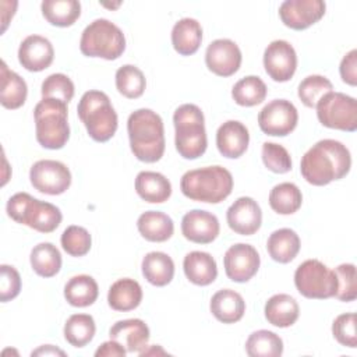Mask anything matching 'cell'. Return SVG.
<instances>
[{"mask_svg": "<svg viewBox=\"0 0 357 357\" xmlns=\"http://www.w3.org/2000/svg\"><path fill=\"white\" fill-rule=\"evenodd\" d=\"M333 91V85L332 82L324 77V75H318V74H312L305 77L300 85H298V91L297 95L300 98V100L303 102L304 106L307 107H315L317 103L329 92Z\"/></svg>", "mask_w": 357, "mask_h": 357, "instance_id": "40", "label": "cell"}, {"mask_svg": "<svg viewBox=\"0 0 357 357\" xmlns=\"http://www.w3.org/2000/svg\"><path fill=\"white\" fill-rule=\"evenodd\" d=\"M31 356H66V353L63 350H60L56 346L52 344H43L39 349L33 350L31 353Z\"/></svg>", "mask_w": 357, "mask_h": 357, "instance_id": "49", "label": "cell"}, {"mask_svg": "<svg viewBox=\"0 0 357 357\" xmlns=\"http://www.w3.org/2000/svg\"><path fill=\"white\" fill-rule=\"evenodd\" d=\"M139 234L152 243L167 241L174 233V223L169 215L160 211H146L137 220Z\"/></svg>", "mask_w": 357, "mask_h": 357, "instance_id": "27", "label": "cell"}, {"mask_svg": "<svg viewBox=\"0 0 357 357\" xmlns=\"http://www.w3.org/2000/svg\"><path fill=\"white\" fill-rule=\"evenodd\" d=\"M337 289L335 297L339 301L350 303L357 298V276L354 264H340L335 268Z\"/></svg>", "mask_w": 357, "mask_h": 357, "instance_id": "44", "label": "cell"}, {"mask_svg": "<svg viewBox=\"0 0 357 357\" xmlns=\"http://www.w3.org/2000/svg\"><path fill=\"white\" fill-rule=\"evenodd\" d=\"M110 339L119 342L127 353H141L149 342L148 325L139 318L117 321L109 331Z\"/></svg>", "mask_w": 357, "mask_h": 357, "instance_id": "21", "label": "cell"}, {"mask_svg": "<svg viewBox=\"0 0 357 357\" xmlns=\"http://www.w3.org/2000/svg\"><path fill=\"white\" fill-rule=\"evenodd\" d=\"M33 272L42 278H53L61 269V254L52 243L36 244L29 255Z\"/></svg>", "mask_w": 357, "mask_h": 357, "instance_id": "34", "label": "cell"}, {"mask_svg": "<svg viewBox=\"0 0 357 357\" xmlns=\"http://www.w3.org/2000/svg\"><path fill=\"white\" fill-rule=\"evenodd\" d=\"M127 350L116 340L103 342L95 351V357H124Z\"/></svg>", "mask_w": 357, "mask_h": 357, "instance_id": "48", "label": "cell"}, {"mask_svg": "<svg viewBox=\"0 0 357 357\" xmlns=\"http://www.w3.org/2000/svg\"><path fill=\"white\" fill-rule=\"evenodd\" d=\"M127 132L134 156L145 163L162 159L166 148L162 117L151 109H138L128 116Z\"/></svg>", "mask_w": 357, "mask_h": 357, "instance_id": "2", "label": "cell"}, {"mask_svg": "<svg viewBox=\"0 0 357 357\" xmlns=\"http://www.w3.org/2000/svg\"><path fill=\"white\" fill-rule=\"evenodd\" d=\"M141 269L144 278L151 284L158 287L169 284L174 276V262L166 252L162 251L148 252L142 258Z\"/></svg>", "mask_w": 357, "mask_h": 357, "instance_id": "31", "label": "cell"}, {"mask_svg": "<svg viewBox=\"0 0 357 357\" xmlns=\"http://www.w3.org/2000/svg\"><path fill=\"white\" fill-rule=\"evenodd\" d=\"M245 353L250 357H279L283 353V340L272 331L259 329L248 336Z\"/></svg>", "mask_w": 357, "mask_h": 357, "instance_id": "37", "label": "cell"}, {"mask_svg": "<svg viewBox=\"0 0 357 357\" xmlns=\"http://www.w3.org/2000/svg\"><path fill=\"white\" fill-rule=\"evenodd\" d=\"M95 332L96 325L89 314H73L64 324V339L74 347L86 346Z\"/></svg>", "mask_w": 357, "mask_h": 357, "instance_id": "38", "label": "cell"}, {"mask_svg": "<svg viewBox=\"0 0 357 357\" xmlns=\"http://www.w3.org/2000/svg\"><path fill=\"white\" fill-rule=\"evenodd\" d=\"M356 314L344 312L335 318L332 324L333 337L346 347H357V332H356Z\"/></svg>", "mask_w": 357, "mask_h": 357, "instance_id": "45", "label": "cell"}, {"mask_svg": "<svg viewBox=\"0 0 357 357\" xmlns=\"http://www.w3.org/2000/svg\"><path fill=\"white\" fill-rule=\"evenodd\" d=\"M301 247V241L298 234L287 227L278 229L268 237L266 250L269 257L279 264L291 262Z\"/></svg>", "mask_w": 357, "mask_h": 357, "instance_id": "30", "label": "cell"}, {"mask_svg": "<svg viewBox=\"0 0 357 357\" xmlns=\"http://www.w3.org/2000/svg\"><path fill=\"white\" fill-rule=\"evenodd\" d=\"M250 144L248 128L237 120L225 121L216 131V146L222 156L237 159L243 156Z\"/></svg>", "mask_w": 357, "mask_h": 357, "instance_id": "20", "label": "cell"}, {"mask_svg": "<svg viewBox=\"0 0 357 357\" xmlns=\"http://www.w3.org/2000/svg\"><path fill=\"white\" fill-rule=\"evenodd\" d=\"M183 269L187 279L197 286H208L218 276V265L209 252L191 251L184 257Z\"/></svg>", "mask_w": 357, "mask_h": 357, "instance_id": "23", "label": "cell"}, {"mask_svg": "<svg viewBox=\"0 0 357 357\" xmlns=\"http://www.w3.org/2000/svg\"><path fill=\"white\" fill-rule=\"evenodd\" d=\"M79 50L88 57L116 60L126 50V36L116 24L98 18L82 31Z\"/></svg>", "mask_w": 357, "mask_h": 357, "instance_id": "8", "label": "cell"}, {"mask_svg": "<svg viewBox=\"0 0 357 357\" xmlns=\"http://www.w3.org/2000/svg\"><path fill=\"white\" fill-rule=\"evenodd\" d=\"M28 95L26 82L21 75L11 71L6 61H1L0 67V103L6 109H18L21 107Z\"/></svg>", "mask_w": 357, "mask_h": 357, "instance_id": "26", "label": "cell"}, {"mask_svg": "<svg viewBox=\"0 0 357 357\" xmlns=\"http://www.w3.org/2000/svg\"><path fill=\"white\" fill-rule=\"evenodd\" d=\"M116 88L124 98L137 99L145 92V75L138 67L132 64H124L116 71Z\"/></svg>", "mask_w": 357, "mask_h": 357, "instance_id": "39", "label": "cell"}, {"mask_svg": "<svg viewBox=\"0 0 357 357\" xmlns=\"http://www.w3.org/2000/svg\"><path fill=\"white\" fill-rule=\"evenodd\" d=\"M226 220L234 233L251 236L261 227L262 211L258 202L251 197H240L229 206Z\"/></svg>", "mask_w": 357, "mask_h": 357, "instance_id": "17", "label": "cell"}, {"mask_svg": "<svg viewBox=\"0 0 357 357\" xmlns=\"http://www.w3.org/2000/svg\"><path fill=\"white\" fill-rule=\"evenodd\" d=\"M266 85L257 75H247L238 79L231 88L233 100L244 107H251L262 103L266 98Z\"/></svg>", "mask_w": 357, "mask_h": 357, "instance_id": "35", "label": "cell"}, {"mask_svg": "<svg viewBox=\"0 0 357 357\" xmlns=\"http://www.w3.org/2000/svg\"><path fill=\"white\" fill-rule=\"evenodd\" d=\"M135 191L145 202L163 204L172 195V184L162 173L144 170L135 177Z\"/></svg>", "mask_w": 357, "mask_h": 357, "instance_id": "24", "label": "cell"}, {"mask_svg": "<svg viewBox=\"0 0 357 357\" xmlns=\"http://www.w3.org/2000/svg\"><path fill=\"white\" fill-rule=\"evenodd\" d=\"M142 301L141 284L131 279L123 278L116 280L107 291V303L114 311H131L135 310Z\"/></svg>", "mask_w": 357, "mask_h": 357, "instance_id": "28", "label": "cell"}, {"mask_svg": "<svg viewBox=\"0 0 357 357\" xmlns=\"http://www.w3.org/2000/svg\"><path fill=\"white\" fill-rule=\"evenodd\" d=\"M99 296V287L96 280L89 275L73 276L64 286V297L73 307L92 305Z\"/></svg>", "mask_w": 357, "mask_h": 357, "instance_id": "32", "label": "cell"}, {"mask_svg": "<svg viewBox=\"0 0 357 357\" xmlns=\"http://www.w3.org/2000/svg\"><path fill=\"white\" fill-rule=\"evenodd\" d=\"M173 124L176 130L174 145L184 159H198L208 146L205 117L202 110L194 103H184L174 110Z\"/></svg>", "mask_w": 357, "mask_h": 357, "instance_id": "4", "label": "cell"}, {"mask_svg": "<svg viewBox=\"0 0 357 357\" xmlns=\"http://www.w3.org/2000/svg\"><path fill=\"white\" fill-rule=\"evenodd\" d=\"M262 162L273 173L283 174L291 170V158L287 149L276 142L262 144Z\"/></svg>", "mask_w": 357, "mask_h": 357, "instance_id": "43", "label": "cell"}, {"mask_svg": "<svg viewBox=\"0 0 357 357\" xmlns=\"http://www.w3.org/2000/svg\"><path fill=\"white\" fill-rule=\"evenodd\" d=\"M298 123V112L296 106L286 99H273L262 107L258 114V126L261 131L272 137H286Z\"/></svg>", "mask_w": 357, "mask_h": 357, "instance_id": "12", "label": "cell"}, {"mask_svg": "<svg viewBox=\"0 0 357 357\" xmlns=\"http://www.w3.org/2000/svg\"><path fill=\"white\" fill-rule=\"evenodd\" d=\"M61 247L71 257H84L89 252L92 245V237L89 231L77 225L68 226L61 234Z\"/></svg>", "mask_w": 357, "mask_h": 357, "instance_id": "41", "label": "cell"}, {"mask_svg": "<svg viewBox=\"0 0 357 357\" xmlns=\"http://www.w3.org/2000/svg\"><path fill=\"white\" fill-rule=\"evenodd\" d=\"M54 59V49L52 42L40 35L26 36L18 47L20 64L32 73L46 70Z\"/></svg>", "mask_w": 357, "mask_h": 357, "instance_id": "19", "label": "cell"}, {"mask_svg": "<svg viewBox=\"0 0 357 357\" xmlns=\"http://www.w3.org/2000/svg\"><path fill=\"white\" fill-rule=\"evenodd\" d=\"M0 301L7 303L14 300L21 291V276L18 271L7 264L0 266Z\"/></svg>", "mask_w": 357, "mask_h": 357, "instance_id": "46", "label": "cell"}, {"mask_svg": "<svg viewBox=\"0 0 357 357\" xmlns=\"http://www.w3.org/2000/svg\"><path fill=\"white\" fill-rule=\"evenodd\" d=\"M67 103L42 98L33 109L36 141L46 149H61L70 138Z\"/></svg>", "mask_w": 357, "mask_h": 357, "instance_id": "6", "label": "cell"}, {"mask_svg": "<svg viewBox=\"0 0 357 357\" xmlns=\"http://www.w3.org/2000/svg\"><path fill=\"white\" fill-rule=\"evenodd\" d=\"M303 194L294 183L276 184L269 192V205L279 215H291L300 209Z\"/></svg>", "mask_w": 357, "mask_h": 357, "instance_id": "36", "label": "cell"}, {"mask_svg": "<svg viewBox=\"0 0 357 357\" xmlns=\"http://www.w3.org/2000/svg\"><path fill=\"white\" fill-rule=\"evenodd\" d=\"M6 211L14 222L25 225L39 233L54 231L63 219L56 205L36 199L28 192H17L10 197Z\"/></svg>", "mask_w": 357, "mask_h": 357, "instance_id": "7", "label": "cell"}, {"mask_svg": "<svg viewBox=\"0 0 357 357\" xmlns=\"http://www.w3.org/2000/svg\"><path fill=\"white\" fill-rule=\"evenodd\" d=\"M202 42L201 24L194 18L178 20L172 29V45L181 56L194 54Z\"/></svg>", "mask_w": 357, "mask_h": 357, "instance_id": "29", "label": "cell"}, {"mask_svg": "<svg viewBox=\"0 0 357 357\" xmlns=\"http://www.w3.org/2000/svg\"><path fill=\"white\" fill-rule=\"evenodd\" d=\"M180 190L191 201L219 204L231 194L233 176L219 165L188 170L180 180Z\"/></svg>", "mask_w": 357, "mask_h": 357, "instance_id": "3", "label": "cell"}, {"mask_svg": "<svg viewBox=\"0 0 357 357\" xmlns=\"http://www.w3.org/2000/svg\"><path fill=\"white\" fill-rule=\"evenodd\" d=\"M294 284L301 296L325 300L335 297L337 279L335 271L329 269L321 261L307 259L297 266L294 272Z\"/></svg>", "mask_w": 357, "mask_h": 357, "instance_id": "9", "label": "cell"}, {"mask_svg": "<svg viewBox=\"0 0 357 357\" xmlns=\"http://www.w3.org/2000/svg\"><path fill=\"white\" fill-rule=\"evenodd\" d=\"M29 180L32 187L39 192L60 195L71 185V172L63 162L42 159L32 165Z\"/></svg>", "mask_w": 357, "mask_h": 357, "instance_id": "11", "label": "cell"}, {"mask_svg": "<svg viewBox=\"0 0 357 357\" xmlns=\"http://www.w3.org/2000/svg\"><path fill=\"white\" fill-rule=\"evenodd\" d=\"M166 354V351L160 347V346H158V344H155V346H152L151 349H144L141 353H139V356H149V354Z\"/></svg>", "mask_w": 357, "mask_h": 357, "instance_id": "50", "label": "cell"}, {"mask_svg": "<svg viewBox=\"0 0 357 357\" xmlns=\"http://www.w3.org/2000/svg\"><path fill=\"white\" fill-rule=\"evenodd\" d=\"M212 315L223 324L238 322L245 312V301L243 296L231 289L216 291L209 303Z\"/></svg>", "mask_w": 357, "mask_h": 357, "instance_id": "22", "label": "cell"}, {"mask_svg": "<svg viewBox=\"0 0 357 357\" xmlns=\"http://www.w3.org/2000/svg\"><path fill=\"white\" fill-rule=\"evenodd\" d=\"M351 155L344 144L336 139H321L301 158L303 178L312 185H326L349 174Z\"/></svg>", "mask_w": 357, "mask_h": 357, "instance_id": "1", "label": "cell"}, {"mask_svg": "<svg viewBox=\"0 0 357 357\" xmlns=\"http://www.w3.org/2000/svg\"><path fill=\"white\" fill-rule=\"evenodd\" d=\"M40 10L49 24L66 28L79 18L81 3L77 0H43Z\"/></svg>", "mask_w": 357, "mask_h": 357, "instance_id": "33", "label": "cell"}, {"mask_svg": "<svg viewBox=\"0 0 357 357\" xmlns=\"http://www.w3.org/2000/svg\"><path fill=\"white\" fill-rule=\"evenodd\" d=\"M77 113L88 135L96 142L109 141L117 131V113L109 96L102 91H86L78 102Z\"/></svg>", "mask_w": 357, "mask_h": 357, "instance_id": "5", "label": "cell"}, {"mask_svg": "<svg viewBox=\"0 0 357 357\" xmlns=\"http://www.w3.org/2000/svg\"><path fill=\"white\" fill-rule=\"evenodd\" d=\"M259 264L258 251L245 243L230 245L223 257L226 276L237 283H245L252 279L259 269Z\"/></svg>", "mask_w": 357, "mask_h": 357, "instance_id": "13", "label": "cell"}, {"mask_svg": "<svg viewBox=\"0 0 357 357\" xmlns=\"http://www.w3.org/2000/svg\"><path fill=\"white\" fill-rule=\"evenodd\" d=\"M315 109L324 127L347 132L357 130V102L353 96L332 91L317 103Z\"/></svg>", "mask_w": 357, "mask_h": 357, "instance_id": "10", "label": "cell"}, {"mask_svg": "<svg viewBox=\"0 0 357 357\" xmlns=\"http://www.w3.org/2000/svg\"><path fill=\"white\" fill-rule=\"evenodd\" d=\"M339 73L344 84L351 86L357 85V50L356 49L344 54L339 66Z\"/></svg>", "mask_w": 357, "mask_h": 357, "instance_id": "47", "label": "cell"}, {"mask_svg": "<svg viewBox=\"0 0 357 357\" xmlns=\"http://www.w3.org/2000/svg\"><path fill=\"white\" fill-rule=\"evenodd\" d=\"M265 318L266 321L278 328H289L298 319L300 307L294 297L279 293L272 296L265 303Z\"/></svg>", "mask_w": 357, "mask_h": 357, "instance_id": "25", "label": "cell"}, {"mask_svg": "<svg viewBox=\"0 0 357 357\" xmlns=\"http://www.w3.org/2000/svg\"><path fill=\"white\" fill-rule=\"evenodd\" d=\"M266 74L276 82L289 81L297 68V53L287 40H273L264 52Z\"/></svg>", "mask_w": 357, "mask_h": 357, "instance_id": "15", "label": "cell"}, {"mask_svg": "<svg viewBox=\"0 0 357 357\" xmlns=\"http://www.w3.org/2000/svg\"><path fill=\"white\" fill-rule=\"evenodd\" d=\"M326 4L322 0H286L279 7L282 22L294 31H303L317 24L325 15Z\"/></svg>", "mask_w": 357, "mask_h": 357, "instance_id": "14", "label": "cell"}, {"mask_svg": "<svg viewBox=\"0 0 357 357\" xmlns=\"http://www.w3.org/2000/svg\"><path fill=\"white\" fill-rule=\"evenodd\" d=\"M42 98L57 99L64 103H68L74 98V82L61 73H54L46 77L40 86Z\"/></svg>", "mask_w": 357, "mask_h": 357, "instance_id": "42", "label": "cell"}, {"mask_svg": "<svg viewBox=\"0 0 357 357\" xmlns=\"http://www.w3.org/2000/svg\"><path fill=\"white\" fill-rule=\"evenodd\" d=\"M241 50L231 39H215L205 52V64L219 77H230L241 66Z\"/></svg>", "mask_w": 357, "mask_h": 357, "instance_id": "16", "label": "cell"}, {"mask_svg": "<svg viewBox=\"0 0 357 357\" xmlns=\"http://www.w3.org/2000/svg\"><path fill=\"white\" fill-rule=\"evenodd\" d=\"M220 225L218 218L202 209H192L181 219L183 236L197 244H209L219 236Z\"/></svg>", "mask_w": 357, "mask_h": 357, "instance_id": "18", "label": "cell"}]
</instances>
